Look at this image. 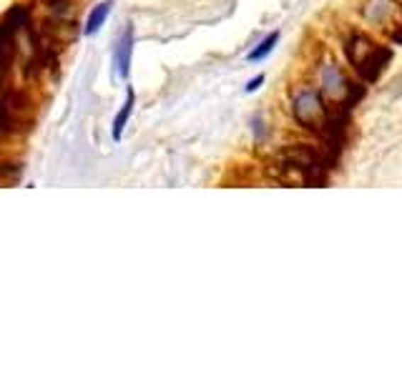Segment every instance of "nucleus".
<instances>
[{
	"mask_svg": "<svg viewBox=\"0 0 402 377\" xmlns=\"http://www.w3.org/2000/svg\"><path fill=\"white\" fill-rule=\"evenodd\" d=\"M345 53H347V61L352 63L359 81H364V84H375L392 61V50L387 45L377 43L359 30L350 33V38L345 40Z\"/></svg>",
	"mask_w": 402,
	"mask_h": 377,
	"instance_id": "f257e3e1",
	"label": "nucleus"
},
{
	"mask_svg": "<svg viewBox=\"0 0 402 377\" xmlns=\"http://www.w3.org/2000/svg\"><path fill=\"white\" fill-rule=\"evenodd\" d=\"M292 116L299 128L314 133L320 139L332 118V106H327L322 91L312 89V86H302L292 96Z\"/></svg>",
	"mask_w": 402,
	"mask_h": 377,
	"instance_id": "f03ea898",
	"label": "nucleus"
},
{
	"mask_svg": "<svg viewBox=\"0 0 402 377\" xmlns=\"http://www.w3.org/2000/svg\"><path fill=\"white\" fill-rule=\"evenodd\" d=\"M133 45H136V28L128 21L121 28V33H118V38L113 40V71H116V78L123 81V84H128V78H131Z\"/></svg>",
	"mask_w": 402,
	"mask_h": 377,
	"instance_id": "7ed1b4c3",
	"label": "nucleus"
},
{
	"mask_svg": "<svg viewBox=\"0 0 402 377\" xmlns=\"http://www.w3.org/2000/svg\"><path fill=\"white\" fill-rule=\"evenodd\" d=\"M111 13H113V0H101V3H96V6L86 13V21H83L81 33L86 35V38L99 35L101 30H104L106 23H108Z\"/></svg>",
	"mask_w": 402,
	"mask_h": 377,
	"instance_id": "20e7f679",
	"label": "nucleus"
},
{
	"mask_svg": "<svg viewBox=\"0 0 402 377\" xmlns=\"http://www.w3.org/2000/svg\"><path fill=\"white\" fill-rule=\"evenodd\" d=\"M133 108H136V91H133L131 86L126 84V101L121 103L118 113L113 116V123H111V136H113V141H121L123 139V131H126L128 121H131Z\"/></svg>",
	"mask_w": 402,
	"mask_h": 377,
	"instance_id": "39448f33",
	"label": "nucleus"
},
{
	"mask_svg": "<svg viewBox=\"0 0 402 377\" xmlns=\"http://www.w3.org/2000/svg\"><path fill=\"white\" fill-rule=\"evenodd\" d=\"M279 30H272V33H267L264 38L259 40V43L254 45L252 50L247 53V61L249 63H259V61H264L267 56H269L272 50H274V45L279 43Z\"/></svg>",
	"mask_w": 402,
	"mask_h": 377,
	"instance_id": "423d86ee",
	"label": "nucleus"
},
{
	"mask_svg": "<svg viewBox=\"0 0 402 377\" xmlns=\"http://www.w3.org/2000/svg\"><path fill=\"white\" fill-rule=\"evenodd\" d=\"M252 133H254V141H257V144H262V141L267 139V133H269V128H267L264 118H262L259 113L252 118Z\"/></svg>",
	"mask_w": 402,
	"mask_h": 377,
	"instance_id": "0eeeda50",
	"label": "nucleus"
},
{
	"mask_svg": "<svg viewBox=\"0 0 402 377\" xmlns=\"http://www.w3.org/2000/svg\"><path fill=\"white\" fill-rule=\"evenodd\" d=\"M264 81H267V78H264V73H259V76H254L252 81H249V84L244 86V94H254V91H259Z\"/></svg>",
	"mask_w": 402,
	"mask_h": 377,
	"instance_id": "6e6552de",
	"label": "nucleus"
}]
</instances>
